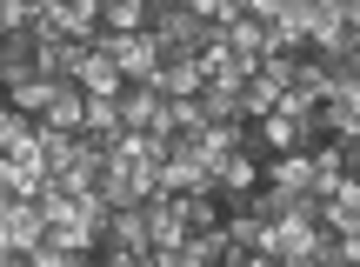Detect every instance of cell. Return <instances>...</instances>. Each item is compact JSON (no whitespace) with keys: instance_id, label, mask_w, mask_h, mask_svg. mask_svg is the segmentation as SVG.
Returning a JSON list of instances; mask_svg holds the SVG:
<instances>
[{"instance_id":"1","label":"cell","mask_w":360,"mask_h":267,"mask_svg":"<svg viewBox=\"0 0 360 267\" xmlns=\"http://www.w3.org/2000/svg\"><path fill=\"white\" fill-rule=\"evenodd\" d=\"M40 120H47V128L80 134V128H87V87H80L74 74H67V80H53V101H47V114H40Z\"/></svg>"},{"instance_id":"2","label":"cell","mask_w":360,"mask_h":267,"mask_svg":"<svg viewBox=\"0 0 360 267\" xmlns=\"http://www.w3.org/2000/svg\"><path fill=\"white\" fill-rule=\"evenodd\" d=\"M74 80H80L87 94H114V101H120V87H127V74H120V61H114V54H101L94 40H87V54H80Z\"/></svg>"},{"instance_id":"3","label":"cell","mask_w":360,"mask_h":267,"mask_svg":"<svg viewBox=\"0 0 360 267\" xmlns=\"http://www.w3.org/2000/svg\"><path fill=\"white\" fill-rule=\"evenodd\" d=\"M227 47H233V61L254 74V67L267 61V20H254V13H233V20H227Z\"/></svg>"},{"instance_id":"4","label":"cell","mask_w":360,"mask_h":267,"mask_svg":"<svg viewBox=\"0 0 360 267\" xmlns=\"http://www.w3.org/2000/svg\"><path fill=\"white\" fill-rule=\"evenodd\" d=\"M40 67V34H34V20L27 27H7V34H0V74H34Z\"/></svg>"},{"instance_id":"5","label":"cell","mask_w":360,"mask_h":267,"mask_svg":"<svg viewBox=\"0 0 360 267\" xmlns=\"http://www.w3.org/2000/svg\"><path fill=\"white\" fill-rule=\"evenodd\" d=\"M7 101L13 107H20V114H47V101H53V74H40V67H34V74H13L7 80Z\"/></svg>"},{"instance_id":"6","label":"cell","mask_w":360,"mask_h":267,"mask_svg":"<svg viewBox=\"0 0 360 267\" xmlns=\"http://www.w3.org/2000/svg\"><path fill=\"white\" fill-rule=\"evenodd\" d=\"M154 87L167 94V101H180V94H200V87H207V80H200V61H193V54L160 61V67H154Z\"/></svg>"},{"instance_id":"7","label":"cell","mask_w":360,"mask_h":267,"mask_svg":"<svg viewBox=\"0 0 360 267\" xmlns=\"http://www.w3.org/2000/svg\"><path fill=\"white\" fill-rule=\"evenodd\" d=\"M94 27H114V34H141V27H147V0H101Z\"/></svg>"},{"instance_id":"8","label":"cell","mask_w":360,"mask_h":267,"mask_svg":"<svg viewBox=\"0 0 360 267\" xmlns=\"http://www.w3.org/2000/svg\"><path fill=\"white\" fill-rule=\"evenodd\" d=\"M274 101H281V87H274L267 74H247V80H240V114H247V120L274 114Z\"/></svg>"},{"instance_id":"9","label":"cell","mask_w":360,"mask_h":267,"mask_svg":"<svg viewBox=\"0 0 360 267\" xmlns=\"http://www.w3.org/2000/svg\"><path fill=\"white\" fill-rule=\"evenodd\" d=\"M187 7H193V20H233L240 0H187Z\"/></svg>"},{"instance_id":"10","label":"cell","mask_w":360,"mask_h":267,"mask_svg":"<svg viewBox=\"0 0 360 267\" xmlns=\"http://www.w3.org/2000/svg\"><path fill=\"white\" fill-rule=\"evenodd\" d=\"M20 7H27V20H40V13L53 7V0H20Z\"/></svg>"}]
</instances>
